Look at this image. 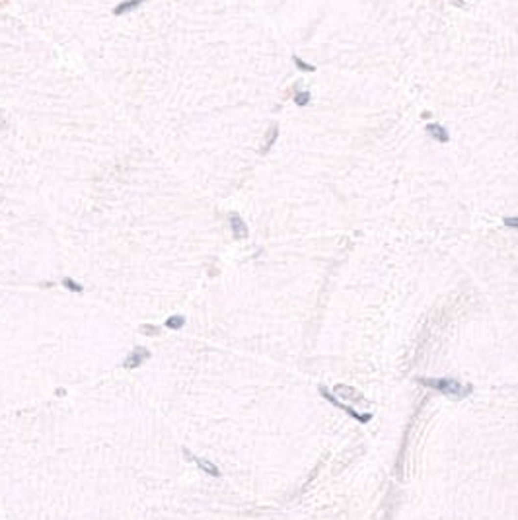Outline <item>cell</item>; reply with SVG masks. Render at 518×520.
Masks as SVG:
<instances>
[{"instance_id":"5","label":"cell","mask_w":518,"mask_h":520,"mask_svg":"<svg viewBox=\"0 0 518 520\" xmlns=\"http://www.w3.org/2000/svg\"><path fill=\"white\" fill-rule=\"evenodd\" d=\"M230 224H232V232H234L236 238H246L248 236V226H246V222L238 214H232L230 216Z\"/></svg>"},{"instance_id":"8","label":"cell","mask_w":518,"mask_h":520,"mask_svg":"<svg viewBox=\"0 0 518 520\" xmlns=\"http://www.w3.org/2000/svg\"><path fill=\"white\" fill-rule=\"evenodd\" d=\"M185 326V318L183 316H172L168 322H166V328L168 330H181Z\"/></svg>"},{"instance_id":"4","label":"cell","mask_w":518,"mask_h":520,"mask_svg":"<svg viewBox=\"0 0 518 520\" xmlns=\"http://www.w3.org/2000/svg\"><path fill=\"white\" fill-rule=\"evenodd\" d=\"M183 454H185V456H187L191 462H195V464H197V466H199V468H201L205 473H211L212 477H218V475H220V470H218V468H216L212 462H209V460H203V458H199V456H193V454H191L187 448H183Z\"/></svg>"},{"instance_id":"10","label":"cell","mask_w":518,"mask_h":520,"mask_svg":"<svg viewBox=\"0 0 518 520\" xmlns=\"http://www.w3.org/2000/svg\"><path fill=\"white\" fill-rule=\"evenodd\" d=\"M277 133H279V129L277 127H273L271 131H269V135H267V142H265V148H263V154L269 150V146L275 142V137H277Z\"/></svg>"},{"instance_id":"14","label":"cell","mask_w":518,"mask_h":520,"mask_svg":"<svg viewBox=\"0 0 518 520\" xmlns=\"http://www.w3.org/2000/svg\"><path fill=\"white\" fill-rule=\"evenodd\" d=\"M505 224H509V226L517 228V226H518V220L515 218V216H511V218H505Z\"/></svg>"},{"instance_id":"2","label":"cell","mask_w":518,"mask_h":520,"mask_svg":"<svg viewBox=\"0 0 518 520\" xmlns=\"http://www.w3.org/2000/svg\"><path fill=\"white\" fill-rule=\"evenodd\" d=\"M320 392H322V396H324V398H326L328 402H331L333 405H337L339 409H343V411H345V413H349L351 417H354V419H356L358 423H368V421L372 419V415H370V413H366V415H360V413H356V411H354V409H353L351 405H345V403L337 402V400H335V398H333V396L330 394V390H328V388H324V386H322V388H320Z\"/></svg>"},{"instance_id":"3","label":"cell","mask_w":518,"mask_h":520,"mask_svg":"<svg viewBox=\"0 0 518 520\" xmlns=\"http://www.w3.org/2000/svg\"><path fill=\"white\" fill-rule=\"evenodd\" d=\"M150 356V353L144 349V347H137V349H133L131 351V355L125 358V368H137V366H141L146 358Z\"/></svg>"},{"instance_id":"12","label":"cell","mask_w":518,"mask_h":520,"mask_svg":"<svg viewBox=\"0 0 518 520\" xmlns=\"http://www.w3.org/2000/svg\"><path fill=\"white\" fill-rule=\"evenodd\" d=\"M294 101H296V105H308V101H310V94H308V92H300V94H296Z\"/></svg>"},{"instance_id":"1","label":"cell","mask_w":518,"mask_h":520,"mask_svg":"<svg viewBox=\"0 0 518 520\" xmlns=\"http://www.w3.org/2000/svg\"><path fill=\"white\" fill-rule=\"evenodd\" d=\"M419 382L423 386L444 392L450 398H464L471 392V386H462L458 380H452V378H419Z\"/></svg>"},{"instance_id":"13","label":"cell","mask_w":518,"mask_h":520,"mask_svg":"<svg viewBox=\"0 0 518 520\" xmlns=\"http://www.w3.org/2000/svg\"><path fill=\"white\" fill-rule=\"evenodd\" d=\"M141 331H144V335H156L158 333V328L156 326H142Z\"/></svg>"},{"instance_id":"6","label":"cell","mask_w":518,"mask_h":520,"mask_svg":"<svg viewBox=\"0 0 518 520\" xmlns=\"http://www.w3.org/2000/svg\"><path fill=\"white\" fill-rule=\"evenodd\" d=\"M141 4H142V0H125V2H121V4H117L113 8V16H123L125 12H131L137 6H141Z\"/></svg>"},{"instance_id":"7","label":"cell","mask_w":518,"mask_h":520,"mask_svg":"<svg viewBox=\"0 0 518 520\" xmlns=\"http://www.w3.org/2000/svg\"><path fill=\"white\" fill-rule=\"evenodd\" d=\"M427 133L431 135L434 141H438V142H446V141H448V133H446L440 125H436V123L427 125Z\"/></svg>"},{"instance_id":"11","label":"cell","mask_w":518,"mask_h":520,"mask_svg":"<svg viewBox=\"0 0 518 520\" xmlns=\"http://www.w3.org/2000/svg\"><path fill=\"white\" fill-rule=\"evenodd\" d=\"M292 59H294V63H296V67H298L300 71H306V72H314V71H316V67H312V65H306V63H304V61H300L296 55H294Z\"/></svg>"},{"instance_id":"9","label":"cell","mask_w":518,"mask_h":520,"mask_svg":"<svg viewBox=\"0 0 518 520\" xmlns=\"http://www.w3.org/2000/svg\"><path fill=\"white\" fill-rule=\"evenodd\" d=\"M63 286H67V288L72 290V292H82V284H78V283L72 281L71 277H65V279H63Z\"/></svg>"}]
</instances>
